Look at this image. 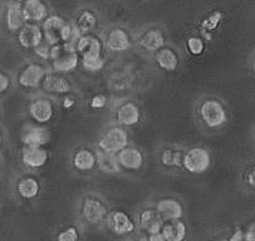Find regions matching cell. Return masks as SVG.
Wrapping results in <instances>:
<instances>
[{
    "instance_id": "9",
    "label": "cell",
    "mask_w": 255,
    "mask_h": 241,
    "mask_svg": "<svg viewBox=\"0 0 255 241\" xmlns=\"http://www.w3.org/2000/svg\"><path fill=\"white\" fill-rule=\"evenodd\" d=\"M29 113L33 120H37L38 123H47L52 120L53 115H54V108L49 101L39 98L30 105Z\"/></svg>"
},
{
    "instance_id": "24",
    "label": "cell",
    "mask_w": 255,
    "mask_h": 241,
    "mask_svg": "<svg viewBox=\"0 0 255 241\" xmlns=\"http://www.w3.org/2000/svg\"><path fill=\"white\" fill-rule=\"evenodd\" d=\"M97 163L98 167L106 173H117L121 171V165L119 162V158L113 153L100 151L97 153Z\"/></svg>"
},
{
    "instance_id": "18",
    "label": "cell",
    "mask_w": 255,
    "mask_h": 241,
    "mask_svg": "<svg viewBox=\"0 0 255 241\" xmlns=\"http://www.w3.org/2000/svg\"><path fill=\"white\" fill-rule=\"evenodd\" d=\"M49 132L43 127H30L23 134L26 147H42L49 141Z\"/></svg>"
},
{
    "instance_id": "6",
    "label": "cell",
    "mask_w": 255,
    "mask_h": 241,
    "mask_svg": "<svg viewBox=\"0 0 255 241\" xmlns=\"http://www.w3.org/2000/svg\"><path fill=\"white\" fill-rule=\"evenodd\" d=\"M107 214V207L102 201L97 199H86L82 206V216L88 224H100Z\"/></svg>"
},
{
    "instance_id": "27",
    "label": "cell",
    "mask_w": 255,
    "mask_h": 241,
    "mask_svg": "<svg viewBox=\"0 0 255 241\" xmlns=\"http://www.w3.org/2000/svg\"><path fill=\"white\" fill-rule=\"evenodd\" d=\"M18 192L24 199H34L39 194V184L33 177H24L19 181Z\"/></svg>"
},
{
    "instance_id": "15",
    "label": "cell",
    "mask_w": 255,
    "mask_h": 241,
    "mask_svg": "<svg viewBox=\"0 0 255 241\" xmlns=\"http://www.w3.org/2000/svg\"><path fill=\"white\" fill-rule=\"evenodd\" d=\"M117 120L124 126H134L139 120V110L134 103L126 102L117 110Z\"/></svg>"
},
{
    "instance_id": "35",
    "label": "cell",
    "mask_w": 255,
    "mask_h": 241,
    "mask_svg": "<svg viewBox=\"0 0 255 241\" xmlns=\"http://www.w3.org/2000/svg\"><path fill=\"white\" fill-rule=\"evenodd\" d=\"M106 103H107V100H106L105 96L102 95H98V96H95V97L92 98V101H91V107L92 108H103L106 106Z\"/></svg>"
},
{
    "instance_id": "11",
    "label": "cell",
    "mask_w": 255,
    "mask_h": 241,
    "mask_svg": "<svg viewBox=\"0 0 255 241\" xmlns=\"http://www.w3.org/2000/svg\"><path fill=\"white\" fill-rule=\"evenodd\" d=\"M156 211L160 214L163 220L175 221L179 220L182 216V207L180 202L172 199H163L160 200L156 207Z\"/></svg>"
},
{
    "instance_id": "4",
    "label": "cell",
    "mask_w": 255,
    "mask_h": 241,
    "mask_svg": "<svg viewBox=\"0 0 255 241\" xmlns=\"http://www.w3.org/2000/svg\"><path fill=\"white\" fill-rule=\"evenodd\" d=\"M182 165L189 172L203 173L210 167V155L205 148L195 147L185 153Z\"/></svg>"
},
{
    "instance_id": "8",
    "label": "cell",
    "mask_w": 255,
    "mask_h": 241,
    "mask_svg": "<svg viewBox=\"0 0 255 241\" xmlns=\"http://www.w3.org/2000/svg\"><path fill=\"white\" fill-rule=\"evenodd\" d=\"M45 69L40 64L33 63L23 69L19 76V83L25 88H34L39 86L40 82L44 81Z\"/></svg>"
},
{
    "instance_id": "40",
    "label": "cell",
    "mask_w": 255,
    "mask_h": 241,
    "mask_svg": "<svg viewBox=\"0 0 255 241\" xmlns=\"http://www.w3.org/2000/svg\"><path fill=\"white\" fill-rule=\"evenodd\" d=\"M244 238H245V241H255L254 231H248V233H245Z\"/></svg>"
},
{
    "instance_id": "10",
    "label": "cell",
    "mask_w": 255,
    "mask_h": 241,
    "mask_svg": "<svg viewBox=\"0 0 255 241\" xmlns=\"http://www.w3.org/2000/svg\"><path fill=\"white\" fill-rule=\"evenodd\" d=\"M24 165L30 168H39L47 163L48 153L43 147H25L23 149Z\"/></svg>"
},
{
    "instance_id": "43",
    "label": "cell",
    "mask_w": 255,
    "mask_h": 241,
    "mask_svg": "<svg viewBox=\"0 0 255 241\" xmlns=\"http://www.w3.org/2000/svg\"><path fill=\"white\" fill-rule=\"evenodd\" d=\"M223 241H228V240H223Z\"/></svg>"
},
{
    "instance_id": "30",
    "label": "cell",
    "mask_w": 255,
    "mask_h": 241,
    "mask_svg": "<svg viewBox=\"0 0 255 241\" xmlns=\"http://www.w3.org/2000/svg\"><path fill=\"white\" fill-rule=\"evenodd\" d=\"M83 67L90 72H98L105 66V60L102 57H87L82 60Z\"/></svg>"
},
{
    "instance_id": "13",
    "label": "cell",
    "mask_w": 255,
    "mask_h": 241,
    "mask_svg": "<svg viewBox=\"0 0 255 241\" xmlns=\"http://www.w3.org/2000/svg\"><path fill=\"white\" fill-rule=\"evenodd\" d=\"M110 228L117 235H125L133 231L134 224L124 211H116L110 219Z\"/></svg>"
},
{
    "instance_id": "36",
    "label": "cell",
    "mask_w": 255,
    "mask_h": 241,
    "mask_svg": "<svg viewBox=\"0 0 255 241\" xmlns=\"http://www.w3.org/2000/svg\"><path fill=\"white\" fill-rule=\"evenodd\" d=\"M9 87V78L5 74L0 73V93L5 92Z\"/></svg>"
},
{
    "instance_id": "20",
    "label": "cell",
    "mask_w": 255,
    "mask_h": 241,
    "mask_svg": "<svg viewBox=\"0 0 255 241\" xmlns=\"http://www.w3.org/2000/svg\"><path fill=\"white\" fill-rule=\"evenodd\" d=\"M26 20L40 21L47 18V6L39 0H28L23 6Z\"/></svg>"
},
{
    "instance_id": "34",
    "label": "cell",
    "mask_w": 255,
    "mask_h": 241,
    "mask_svg": "<svg viewBox=\"0 0 255 241\" xmlns=\"http://www.w3.org/2000/svg\"><path fill=\"white\" fill-rule=\"evenodd\" d=\"M52 49L53 47L50 44H48L47 42H43L42 44L39 45V47L35 48V52H37V54L39 55V57L42 58H50V55H52Z\"/></svg>"
},
{
    "instance_id": "28",
    "label": "cell",
    "mask_w": 255,
    "mask_h": 241,
    "mask_svg": "<svg viewBox=\"0 0 255 241\" xmlns=\"http://www.w3.org/2000/svg\"><path fill=\"white\" fill-rule=\"evenodd\" d=\"M77 28L81 32V34H87L92 30H95L97 26V18L95 14L90 10H86L81 13V15L77 19Z\"/></svg>"
},
{
    "instance_id": "7",
    "label": "cell",
    "mask_w": 255,
    "mask_h": 241,
    "mask_svg": "<svg viewBox=\"0 0 255 241\" xmlns=\"http://www.w3.org/2000/svg\"><path fill=\"white\" fill-rule=\"evenodd\" d=\"M43 30L35 24H26L19 32L18 39L21 47L24 48H37L43 43Z\"/></svg>"
},
{
    "instance_id": "16",
    "label": "cell",
    "mask_w": 255,
    "mask_h": 241,
    "mask_svg": "<svg viewBox=\"0 0 255 241\" xmlns=\"http://www.w3.org/2000/svg\"><path fill=\"white\" fill-rule=\"evenodd\" d=\"M77 52L81 53L83 58L87 57H101V49L102 45L96 37L92 35H83L78 40L76 45Z\"/></svg>"
},
{
    "instance_id": "38",
    "label": "cell",
    "mask_w": 255,
    "mask_h": 241,
    "mask_svg": "<svg viewBox=\"0 0 255 241\" xmlns=\"http://www.w3.org/2000/svg\"><path fill=\"white\" fill-rule=\"evenodd\" d=\"M148 241H166L165 236H163L162 231L161 233H156V234H150V239Z\"/></svg>"
},
{
    "instance_id": "44",
    "label": "cell",
    "mask_w": 255,
    "mask_h": 241,
    "mask_svg": "<svg viewBox=\"0 0 255 241\" xmlns=\"http://www.w3.org/2000/svg\"><path fill=\"white\" fill-rule=\"evenodd\" d=\"M254 235H255V231H254Z\"/></svg>"
},
{
    "instance_id": "22",
    "label": "cell",
    "mask_w": 255,
    "mask_h": 241,
    "mask_svg": "<svg viewBox=\"0 0 255 241\" xmlns=\"http://www.w3.org/2000/svg\"><path fill=\"white\" fill-rule=\"evenodd\" d=\"M156 62H157L161 68L170 72L175 71L179 66L177 54L170 48H162V49L158 50L157 54H156Z\"/></svg>"
},
{
    "instance_id": "33",
    "label": "cell",
    "mask_w": 255,
    "mask_h": 241,
    "mask_svg": "<svg viewBox=\"0 0 255 241\" xmlns=\"http://www.w3.org/2000/svg\"><path fill=\"white\" fill-rule=\"evenodd\" d=\"M57 241H78V231L76 228L71 226L58 234Z\"/></svg>"
},
{
    "instance_id": "37",
    "label": "cell",
    "mask_w": 255,
    "mask_h": 241,
    "mask_svg": "<svg viewBox=\"0 0 255 241\" xmlns=\"http://www.w3.org/2000/svg\"><path fill=\"white\" fill-rule=\"evenodd\" d=\"M247 182L250 186L255 187V167L250 168L247 173Z\"/></svg>"
},
{
    "instance_id": "5",
    "label": "cell",
    "mask_w": 255,
    "mask_h": 241,
    "mask_svg": "<svg viewBox=\"0 0 255 241\" xmlns=\"http://www.w3.org/2000/svg\"><path fill=\"white\" fill-rule=\"evenodd\" d=\"M67 21L59 15L48 16L43 24V34L45 42L52 47L63 43V32L67 26Z\"/></svg>"
},
{
    "instance_id": "17",
    "label": "cell",
    "mask_w": 255,
    "mask_h": 241,
    "mask_svg": "<svg viewBox=\"0 0 255 241\" xmlns=\"http://www.w3.org/2000/svg\"><path fill=\"white\" fill-rule=\"evenodd\" d=\"M107 47L113 52H124L129 48V37L124 29H113L107 35Z\"/></svg>"
},
{
    "instance_id": "2",
    "label": "cell",
    "mask_w": 255,
    "mask_h": 241,
    "mask_svg": "<svg viewBox=\"0 0 255 241\" xmlns=\"http://www.w3.org/2000/svg\"><path fill=\"white\" fill-rule=\"evenodd\" d=\"M128 134L121 127H112L108 129L100 139L101 151L107 153H120L122 149L127 148Z\"/></svg>"
},
{
    "instance_id": "19",
    "label": "cell",
    "mask_w": 255,
    "mask_h": 241,
    "mask_svg": "<svg viewBox=\"0 0 255 241\" xmlns=\"http://www.w3.org/2000/svg\"><path fill=\"white\" fill-rule=\"evenodd\" d=\"M165 44V37L158 29H152L146 32L139 38V45L146 50H160Z\"/></svg>"
},
{
    "instance_id": "39",
    "label": "cell",
    "mask_w": 255,
    "mask_h": 241,
    "mask_svg": "<svg viewBox=\"0 0 255 241\" xmlns=\"http://www.w3.org/2000/svg\"><path fill=\"white\" fill-rule=\"evenodd\" d=\"M229 241H245V238H244V233L240 230H238L237 233L234 234V235L230 238Z\"/></svg>"
},
{
    "instance_id": "32",
    "label": "cell",
    "mask_w": 255,
    "mask_h": 241,
    "mask_svg": "<svg viewBox=\"0 0 255 241\" xmlns=\"http://www.w3.org/2000/svg\"><path fill=\"white\" fill-rule=\"evenodd\" d=\"M187 49L191 53L192 55H200L201 53L205 49V45H204V42L197 37H191L187 39L186 42Z\"/></svg>"
},
{
    "instance_id": "14",
    "label": "cell",
    "mask_w": 255,
    "mask_h": 241,
    "mask_svg": "<svg viewBox=\"0 0 255 241\" xmlns=\"http://www.w3.org/2000/svg\"><path fill=\"white\" fill-rule=\"evenodd\" d=\"M139 224L148 234L161 233L163 228V219L156 210H145L139 214Z\"/></svg>"
},
{
    "instance_id": "12",
    "label": "cell",
    "mask_w": 255,
    "mask_h": 241,
    "mask_svg": "<svg viewBox=\"0 0 255 241\" xmlns=\"http://www.w3.org/2000/svg\"><path fill=\"white\" fill-rule=\"evenodd\" d=\"M119 162L127 170H139L143 165V155L136 148H125L117 155Z\"/></svg>"
},
{
    "instance_id": "25",
    "label": "cell",
    "mask_w": 255,
    "mask_h": 241,
    "mask_svg": "<svg viewBox=\"0 0 255 241\" xmlns=\"http://www.w3.org/2000/svg\"><path fill=\"white\" fill-rule=\"evenodd\" d=\"M43 87L47 92L52 93H68L71 91V84L67 82V79H64L63 77L59 76H47L45 77L44 82H43Z\"/></svg>"
},
{
    "instance_id": "26",
    "label": "cell",
    "mask_w": 255,
    "mask_h": 241,
    "mask_svg": "<svg viewBox=\"0 0 255 241\" xmlns=\"http://www.w3.org/2000/svg\"><path fill=\"white\" fill-rule=\"evenodd\" d=\"M97 162V157L88 149H79L73 157L74 167L81 171L92 170Z\"/></svg>"
},
{
    "instance_id": "23",
    "label": "cell",
    "mask_w": 255,
    "mask_h": 241,
    "mask_svg": "<svg viewBox=\"0 0 255 241\" xmlns=\"http://www.w3.org/2000/svg\"><path fill=\"white\" fill-rule=\"evenodd\" d=\"M25 14L19 4H14L6 11V25L10 30H18L25 25Z\"/></svg>"
},
{
    "instance_id": "31",
    "label": "cell",
    "mask_w": 255,
    "mask_h": 241,
    "mask_svg": "<svg viewBox=\"0 0 255 241\" xmlns=\"http://www.w3.org/2000/svg\"><path fill=\"white\" fill-rule=\"evenodd\" d=\"M221 19H223V14L219 13V11H215V13L210 14L208 18L204 19L203 23H201V26H203V29L208 30V32H211V30L216 29V26L220 24Z\"/></svg>"
},
{
    "instance_id": "42",
    "label": "cell",
    "mask_w": 255,
    "mask_h": 241,
    "mask_svg": "<svg viewBox=\"0 0 255 241\" xmlns=\"http://www.w3.org/2000/svg\"><path fill=\"white\" fill-rule=\"evenodd\" d=\"M0 144H1V132H0Z\"/></svg>"
},
{
    "instance_id": "41",
    "label": "cell",
    "mask_w": 255,
    "mask_h": 241,
    "mask_svg": "<svg viewBox=\"0 0 255 241\" xmlns=\"http://www.w3.org/2000/svg\"><path fill=\"white\" fill-rule=\"evenodd\" d=\"M73 105V101H71V98H68V100H66L64 101V107H71V106Z\"/></svg>"
},
{
    "instance_id": "29",
    "label": "cell",
    "mask_w": 255,
    "mask_h": 241,
    "mask_svg": "<svg viewBox=\"0 0 255 241\" xmlns=\"http://www.w3.org/2000/svg\"><path fill=\"white\" fill-rule=\"evenodd\" d=\"M184 161V156L180 151L165 149L161 155V162L166 166H179Z\"/></svg>"
},
{
    "instance_id": "21",
    "label": "cell",
    "mask_w": 255,
    "mask_h": 241,
    "mask_svg": "<svg viewBox=\"0 0 255 241\" xmlns=\"http://www.w3.org/2000/svg\"><path fill=\"white\" fill-rule=\"evenodd\" d=\"M162 234L166 241H182L186 236V226L182 221L175 220L163 224Z\"/></svg>"
},
{
    "instance_id": "1",
    "label": "cell",
    "mask_w": 255,
    "mask_h": 241,
    "mask_svg": "<svg viewBox=\"0 0 255 241\" xmlns=\"http://www.w3.org/2000/svg\"><path fill=\"white\" fill-rule=\"evenodd\" d=\"M50 59L53 60V68L57 72H71L78 66V53L76 45L59 44L52 49Z\"/></svg>"
},
{
    "instance_id": "3",
    "label": "cell",
    "mask_w": 255,
    "mask_h": 241,
    "mask_svg": "<svg viewBox=\"0 0 255 241\" xmlns=\"http://www.w3.org/2000/svg\"><path fill=\"white\" fill-rule=\"evenodd\" d=\"M200 116L204 123L211 128L223 126L228 120L223 105L215 100H206L201 103Z\"/></svg>"
}]
</instances>
